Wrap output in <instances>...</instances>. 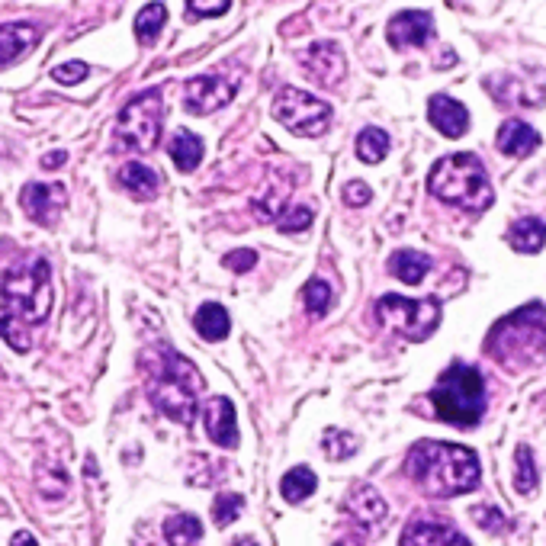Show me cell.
I'll list each match as a JSON object with an SVG mask.
<instances>
[{"mask_svg":"<svg viewBox=\"0 0 546 546\" xmlns=\"http://www.w3.org/2000/svg\"><path fill=\"white\" fill-rule=\"evenodd\" d=\"M389 270L396 273V277L408 286H415L421 283L424 277H428V270H431V257L428 254H421V251H412V248H402L389 257Z\"/></svg>","mask_w":546,"mask_h":546,"instance_id":"22","label":"cell"},{"mask_svg":"<svg viewBox=\"0 0 546 546\" xmlns=\"http://www.w3.org/2000/svg\"><path fill=\"white\" fill-rule=\"evenodd\" d=\"M164 20H168V10H164V4H148L139 10V17H135V36H139V42L151 45L158 39V33L164 29Z\"/></svg>","mask_w":546,"mask_h":546,"instance_id":"29","label":"cell"},{"mask_svg":"<svg viewBox=\"0 0 546 546\" xmlns=\"http://www.w3.org/2000/svg\"><path fill=\"white\" fill-rule=\"evenodd\" d=\"M434 33V20L431 13L424 10H405L399 17L389 20L386 36L392 42V49H412V45H424Z\"/></svg>","mask_w":546,"mask_h":546,"instance_id":"14","label":"cell"},{"mask_svg":"<svg viewBox=\"0 0 546 546\" xmlns=\"http://www.w3.org/2000/svg\"><path fill=\"white\" fill-rule=\"evenodd\" d=\"M473 521H476L479 527H485V530H502V527H505L502 511H495V508H485V505L473 508Z\"/></svg>","mask_w":546,"mask_h":546,"instance_id":"39","label":"cell"},{"mask_svg":"<svg viewBox=\"0 0 546 546\" xmlns=\"http://www.w3.org/2000/svg\"><path fill=\"white\" fill-rule=\"evenodd\" d=\"M193 325H196V331H200V338L222 341V338H229L232 318H229V312L219 306V302H206V306H200V312H196Z\"/></svg>","mask_w":546,"mask_h":546,"instance_id":"23","label":"cell"},{"mask_svg":"<svg viewBox=\"0 0 546 546\" xmlns=\"http://www.w3.org/2000/svg\"><path fill=\"white\" fill-rule=\"evenodd\" d=\"M232 97H235V84L229 78H219V74H200V78L187 81L184 87V106L193 116L216 113L225 103H232Z\"/></svg>","mask_w":546,"mask_h":546,"instance_id":"10","label":"cell"},{"mask_svg":"<svg viewBox=\"0 0 546 546\" xmlns=\"http://www.w3.org/2000/svg\"><path fill=\"white\" fill-rule=\"evenodd\" d=\"M485 351L508 370H524L546 360V306L530 302V306L495 322Z\"/></svg>","mask_w":546,"mask_h":546,"instance_id":"3","label":"cell"},{"mask_svg":"<svg viewBox=\"0 0 546 546\" xmlns=\"http://www.w3.org/2000/svg\"><path fill=\"white\" fill-rule=\"evenodd\" d=\"M373 200V190L367 184H360V180H351V184L344 187V203L347 206H367Z\"/></svg>","mask_w":546,"mask_h":546,"instance_id":"38","label":"cell"},{"mask_svg":"<svg viewBox=\"0 0 546 546\" xmlns=\"http://www.w3.org/2000/svg\"><path fill=\"white\" fill-rule=\"evenodd\" d=\"M39 42V29L29 26V23H7L0 26V68H7L13 62H20V58L33 49Z\"/></svg>","mask_w":546,"mask_h":546,"instance_id":"19","label":"cell"},{"mask_svg":"<svg viewBox=\"0 0 546 546\" xmlns=\"http://www.w3.org/2000/svg\"><path fill=\"white\" fill-rule=\"evenodd\" d=\"M203 421H206V434L212 444H219L225 450L238 447V424H235V405L225 399V396H216L209 399L206 408H203Z\"/></svg>","mask_w":546,"mask_h":546,"instance_id":"15","label":"cell"},{"mask_svg":"<svg viewBox=\"0 0 546 546\" xmlns=\"http://www.w3.org/2000/svg\"><path fill=\"white\" fill-rule=\"evenodd\" d=\"M344 511L351 514V521L363 530V534H379L389 521V505L373 485H354L351 495L344 498Z\"/></svg>","mask_w":546,"mask_h":546,"instance_id":"11","label":"cell"},{"mask_svg":"<svg viewBox=\"0 0 546 546\" xmlns=\"http://www.w3.org/2000/svg\"><path fill=\"white\" fill-rule=\"evenodd\" d=\"M52 78L58 84H81L87 78V65L84 62H68V65H58L52 71Z\"/></svg>","mask_w":546,"mask_h":546,"instance_id":"36","label":"cell"},{"mask_svg":"<svg viewBox=\"0 0 546 546\" xmlns=\"http://www.w3.org/2000/svg\"><path fill=\"white\" fill-rule=\"evenodd\" d=\"M309 225H312V209H309V206H296V209L286 212V216H280V219H277V229H280L283 235L306 232Z\"/></svg>","mask_w":546,"mask_h":546,"instance_id":"34","label":"cell"},{"mask_svg":"<svg viewBox=\"0 0 546 546\" xmlns=\"http://www.w3.org/2000/svg\"><path fill=\"white\" fill-rule=\"evenodd\" d=\"M402 546H473L460 530L437 521H412L402 534Z\"/></svg>","mask_w":546,"mask_h":546,"instance_id":"17","label":"cell"},{"mask_svg":"<svg viewBox=\"0 0 546 546\" xmlns=\"http://www.w3.org/2000/svg\"><path fill=\"white\" fill-rule=\"evenodd\" d=\"M229 546H257V540H254V537H238V540H232Z\"/></svg>","mask_w":546,"mask_h":546,"instance_id":"42","label":"cell"},{"mask_svg":"<svg viewBox=\"0 0 546 546\" xmlns=\"http://www.w3.org/2000/svg\"><path fill=\"white\" fill-rule=\"evenodd\" d=\"M171 158L177 164V171H184V174H193L196 168H200V161H203V142H200V135H193L187 129H180L174 139H171Z\"/></svg>","mask_w":546,"mask_h":546,"instance_id":"24","label":"cell"},{"mask_svg":"<svg viewBox=\"0 0 546 546\" xmlns=\"http://www.w3.org/2000/svg\"><path fill=\"white\" fill-rule=\"evenodd\" d=\"M232 0H187L193 17H222Z\"/></svg>","mask_w":546,"mask_h":546,"instance_id":"35","label":"cell"},{"mask_svg":"<svg viewBox=\"0 0 546 546\" xmlns=\"http://www.w3.org/2000/svg\"><path fill=\"white\" fill-rule=\"evenodd\" d=\"M514 489L521 495H534L537 489V463H534V450L527 444H521L518 453H514Z\"/></svg>","mask_w":546,"mask_h":546,"instance_id":"28","label":"cell"},{"mask_svg":"<svg viewBox=\"0 0 546 546\" xmlns=\"http://www.w3.org/2000/svg\"><path fill=\"white\" fill-rule=\"evenodd\" d=\"M428 119L437 132L447 135V139H460V135L469 129V110L460 100H453L447 94H437L428 100Z\"/></svg>","mask_w":546,"mask_h":546,"instance_id":"16","label":"cell"},{"mask_svg":"<svg viewBox=\"0 0 546 546\" xmlns=\"http://www.w3.org/2000/svg\"><path fill=\"white\" fill-rule=\"evenodd\" d=\"M302 65H306V74L312 81H318L322 87H338L344 81V52L338 49L335 42H315L312 49L302 58Z\"/></svg>","mask_w":546,"mask_h":546,"instance_id":"13","label":"cell"},{"mask_svg":"<svg viewBox=\"0 0 546 546\" xmlns=\"http://www.w3.org/2000/svg\"><path fill=\"white\" fill-rule=\"evenodd\" d=\"M315 485H318V479H315L312 469L309 466H296V469H290V473L280 479V495L290 505H299V502H306V498L315 492Z\"/></svg>","mask_w":546,"mask_h":546,"instance_id":"25","label":"cell"},{"mask_svg":"<svg viewBox=\"0 0 546 546\" xmlns=\"http://www.w3.org/2000/svg\"><path fill=\"white\" fill-rule=\"evenodd\" d=\"M203 379L193 363L174 351H158V360H148V399L161 415L177 424H190L196 418V396Z\"/></svg>","mask_w":546,"mask_h":546,"instance_id":"4","label":"cell"},{"mask_svg":"<svg viewBox=\"0 0 546 546\" xmlns=\"http://www.w3.org/2000/svg\"><path fill=\"white\" fill-rule=\"evenodd\" d=\"M322 447L331 460H347V457H354L357 453V437L351 431H335V428H328L325 437H322Z\"/></svg>","mask_w":546,"mask_h":546,"instance_id":"30","label":"cell"},{"mask_svg":"<svg viewBox=\"0 0 546 546\" xmlns=\"http://www.w3.org/2000/svg\"><path fill=\"white\" fill-rule=\"evenodd\" d=\"M68 203L65 184H26L20 193V206L33 222L39 225H55L62 209Z\"/></svg>","mask_w":546,"mask_h":546,"instance_id":"12","label":"cell"},{"mask_svg":"<svg viewBox=\"0 0 546 546\" xmlns=\"http://www.w3.org/2000/svg\"><path fill=\"white\" fill-rule=\"evenodd\" d=\"M508 245L521 254H537L546 248V222L534 219V216H524L518 219L508 229Z\"/></svg>","mask_w":546,"mask_h":546,"instance_id":"21","label":"cell"},{"mask_svg":"<svg viewBox=\"0 0 546 546\" xmlns=\"http://www.w3.org/2000/svg\"><path fill=\"white\" fill-rule=\"evenodd\" d=\"M428 187L441 203L460 206L466 212H482L495 200V190L489 184V174H485L482 161L476 155H466V151L437 161L431 168Z\"/></svg>","mask_w":546,"mask_h":546,"instance_id":"5","label":"cell"},{"mask_svg":"<svg viewBox=\"0 0 546 546\" xmlns=\"http://www.w3.org/2000/svg\"><path fill=\"white\" fill-rule=\"evenodd\" d=\"M10 546H39V543H36L33 534H29V530H20V534H13Z\"/></svg>","mask_w":546,"mask_h":546,"instance_id":"41","label":"cell"},{"mask_svg":"<svg viewBox=\"0 0 546 546\" xmlns=\"http://www.w3.org/2000/svg\"><path fill=\"white\" fill-rule=\"evenodd\" d=\"M338 546H360V543H357V540H341Z\"/></svg>","mask_w":546,"mask_h":546,"instance_id":"43","label":"cell"},{"mask_svg":"<svg viewBox=\"0 0 546 546\" xmlns=\"http://www.w3.org/2000/svg\"><path fill=\"white\" fill-rule=\"evenodd\" d=\"M273 119L302 135V139H315V135H325V129L331 126V106L299 87H283L273 97Z\"/></svg>","mask_w":546,"mask_h":546,"instance_id":"9","label":"cell"},{"mask_svg":"<svg viewBox=\"0 0 546 546\" xmlns=\"http://www.w3.org/2000/svg\"><path fill=\"white\" fill-rule=\"evenodd\" d=\"M495 145L508 158H527L530 151L540 148V135L534 126H527L524 119H508V123H502V129H498Z\"/></svg>","mask_w":546,"mask_h":546,"instance_id":"18","label":"cell"},{"mask_svg":"<svg viewBox=\"0 0 546 546\" xmlns=\"http://www.w3.org/2000/svg\"><path fill=\"white\" fill-rule=\"evenodd\" d=\"M65 161H68V155H65V151H52V155H45L42 168H49V171H58V168H62Z\"/></svg>","mask_w":546,"mask_h":546,"instance_id":"40","label":"cell"},{"mask_svg":"<svg viewBox=\"0 0 546 546\" xmlns=\"http://www.w3.org/2000/svg\"><path fill=\"white\" fill-rule=\"evenodd\" d=\"M286 193L290 187H270L261 200H254V216L261 222H273L283 212V203H286Z\"/></svg>","mask_w":546,"mask_h":546,"instance_id":"32","label":"cell"},{"mask_svg":"<svg viewBox=\"0 0 546 546\" xmlns=\"http://www.w3.org/2000/svg\"><path fill=\"white\" fill-rule=\"evenodd\" d=\"M302 296H306V309L312 315H325L328 306H331V286L325 280H309L306 293H302Z\"/></svg>","mask_w":546,"mask_h":546,"instance_id":"33","label":"cell"},{"mask_svg":"<svg viewBox=\"0 0 546 546\" xmlns=\"http://www.w3.org/2000/svg\"><path fill=\"white\" fill-rule=\"evenodd\" d=\"M386 151H389V135L383 129L367 126L357 135V158L363 164H379L386 158Z\"/></svg>","mask_w":546,"mask_h":546,"instance_id":"27","label":"cell"},{"mask_svg":"<svg viewBox=\"0 0 546 546\" xmlns=\"http://www.w3.org/2000/svg\"><path fill=\"white\" fill-rule=\"evenodd\" d=\"M241 508H245V498L235 492H222L212 502V521H216V527H229L241 514Z\"/></svg>","mask_w":546,"mask_h":546,"instance_id":"31","label":"cell"},{"mask_svg":"<svg viewBox=\"0 0 546 546\" xmlns=\"http://www.w3.org/2000/svg\"><path fill=\"white\" fill-rule=\"evenodd\" d=\"M52 309V270L42 257L13 264L0 280V338L17 354L33 347L36 328Z\"/></svg>","mask_w":546,"mask_h":546,"instance_id":"1","label":"cell"},{"mask_svg":"<svg viewBox=\"0 0 546 546\" xmlns=\"http://www.w3.org/2000/svg\"><path fill=\"white\" fill-rule=\"evenodd\" d=\"M376 315L386 328L399 331L408 341H428L437 325H441V302L428 299H405L399 293H389L376 302Z\"/></svg>","mask_w":546,"mask_h":546,"instance_id":"7","label":"cell"},{"mask_svg":"<svg viewBox=\"0 0 546 546\" xmlns=\"http://www.w3.org/2000/svg\"><path fill=\"white\" fill-rule=\"evenodd\" d=\"M164 126V103L158 90H145L135 100H129L119 113L116 139L129 151H151L161 139Z\"/></svg>","mask_w":546,"mask_h":546,"instance_id":"8","label":"cell"},{"mask_svg":"<svg viewBox=\"0 0 546 546\" xmlns=\"http://www.w3.org/2000/svg\"><path fill=\"white\" fill-rule=\"evenodd\" d=\"M434 412L441 421L457 428H476L485 415V383L482 373L466 363H450L431 392Z\"/></svg>","mask_w":546,"mask_h":546,"instance_id":"6","label":"cell"},{"mask_svg":"<svg viewBox=\"0 0 546 546\" xmlns=\"http://www.w3.org/2000/svg\"><path fill=\"white\" fill-rule=\"evenodd\" d=\"M203 537V524L193 514H174V518L164 521V540L171 546H193Z\"/></svg>","mask_w":546,"mask_h":546,"instance_id":"26","label":"cell"},{"mask_svg":"<svg viewBox=\"0 0 546 546\" xmlns=\"http://www.w3.org/2000/svg\"><path fill=\"white\" fill-rule=\"evenodd\" d=\"M254 264H257V254L251 248H241V251L225 254V267H229L232 273H248Z\"/></svg>","mask_w":546,"mask_h":546,"instance_id":"37","label":"cell"},{"mask_svg":"<svg viewBox=\"0 0 546 546\" xmlns=\"http://www.w3.org/2000/svg\"><path fill=\"white\" fill-rule=\"evenodd\" d=\"M119 187H123L129 196H135V200H155L161 180L155 171L145 168L142 161H129L126 168L119 171Z\"/></svg>","mask_w":546,"mask_h":546,"instance_id":"20","label":"cell"},{"mask_svg":"<svg viewBox=\"0 0 546 546\" xmlns=\"http://www.w3.org/2000/svg\"><path fill=\"white\" fill-rule=\"evenodd\" d=\"M405 469L434 498H457L473 492L482 476L476 450L437 441H421L408 450Z\"/></svg>","mask_w":546,"mask_h":546,"instance_id":"2","label":"cell"}]
</instances>
